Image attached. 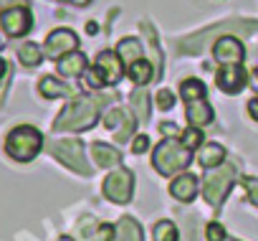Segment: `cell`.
Segmentation results:
<instances>
[{
  "instance_id": "cell-32",
  "label": "cell",
  "mask_w": 258,
  "mask_h": 241,
  "mask_svg": "<svg viewBox=\"0 0 258 241\" xmlns=\"http://www.w3.org/2000/svg\"><path fill=\"white\" fill-rule=\"evenodd\" d=\"M58 241H74V238H71V236H61Z\"/></svg>"
},
{
  "instance_id": "cell-23",
  "label": "cell",
  "mask_w": 258,
  "mask_h": 241,
  "mask_svg": "<svg viewBox=\"0 0 258 241\" xmlns=\"http://www.w3.org/2000/svg\"><path fill=\"white\" fill-rule=\"evenodd\" d=\"M18 59L26 64V66H38L41 64V49L36 43H23L18 49Z\"/></svg>"
},
{
  "instance_id": "cell-28",
  "label": "cell",
  "mask_w": 258,
  "mask_h": 241,
  "mask_svg": "<svg viewBox=\"0 0 258 241\" xmlns=\"http://www.w3.org/2000/svg\"><path fill=\"white\" fill-rule=\"evenodd\" d=\"M205 236H208V241H225V228L220 226V223H208V228H205Z\"/></svg>"
},
{
  "instance_id": "cell-5",
  "label": "cell",
  "mask_w": 258,
  "mask_h": 241,
  "mask_svg": "<svg viewBox=\"0 0 258 241\" xmlns=\"http://www.w3.org/2000/svg\"><path fill=\"white\" fill-rule=\"evenodd\" d=\"M104 196L116 203V206H124L132 201V193H135V175L132 170H126V168H116L114 173H109L104 178V185H101Z\"/></svg>"
},
{
  "instance_id": "cell-31",
  "label": "cell",
  "mask_w": 258,
  "mask_h": 241,
  "mask_svg": "<svg viewBox=\"0 0 258 241\" xmlns=\"http://www.w3.org/2000/svg\"><path fill=\"white\" fill-rule=\"evenodd\" d=\"M3 74H6V61L0 59V79H3Z\"/></svg>"
},
{
  "instance_id": "cell-15",
  "label": "cell",
  "mask_w": 258,
  "mask_h": 241,
  "mask_svg": "<svg viewBox=\"0 0 258 241\" xmlns=\"http://www.w3.org/2000/svg\"><path fill=\"white\" fill-rule=\"evenodd\" d=\"M111 241H142V226H140L135 218L124 216V218L114 226Z\"/></svg>"
},
{
  "instance_id": "cell-17",
  "label": "cell",
  "mask_w": 258,
  "mask_h": 241,
  "mask_svg": "<svg viewBox=\"0 0 258 241\" xmlns=\"http://www.w3.org/2000/svg\"><path fill=\"white\" fill-rule=\"evenodd\" d=\"M91 155H94L99 168H109V165L121 163V153L114 145H106V142H94L91 145Z\"/></svg>"
},
{
  "instance_id": "cell-26",
  "label": "cell",
  "mask_w": 258,
  "mask_h": 241,
  "mask_svg": "<svg viewBox=\"0 0 258 241\" xmlns=\"http://www.w3.org/2000/svg\"><path fill=\"white\" fill-rule=\"evenodd\" d=\"M243 188L248 193V201L258 208V178H243Z\"/></svg>"
},
{
  "instance_id": "cell-29",
  "label": "cell",
  "mask_w": 258,
  "mask_h": 241,
  "mask_svg": "<svg viewBox=\"0 0 258 241\" xmlns=\"http://www.w3.org/2000/svg\"><path fill=\"white\" fill-rule=\"evenodd\" d=\"M147 150H150V137H147V135L135 137V142H132V153H135V155H142V153H147Z\"/></svg>"
},
{
  "instance_id": "cell-20",
  "label": "cell",
  "mask_w": 258,
  "mask_h": 241,
  "mask_svg": "<svg viewBox=\"0 0 258 241\" xmlns=\"http://www.w3.org/2000/svg\"><path fill=\"white\" fill-rule=\"evenodd\" d=\"M38 91H41L46 99H56V97H69V94H71V89H69L66 84H61L58 79H53V76H43V79L38 81Z\"/></svg>"
},
{
  "instance_id": "cell-2",
  "label": "cell",
  "mask_w": 258,
  "mask_h": 241,
  "mask_svg": "<svg viewBox=\"0 0 258 241\" xmlns=\"http://www.w3.org/2000/svg\"><path fill=\"white\" fill-rule=\"evenodd\" d=\"M180 97L185 99V117L190 127H205L213 122V107L205 99V84L198 79H185L180 84Z\"/></svg>"
},
{
  "instance_id": "cell-12",
  "label": "cell",
  "mask_w": 258,
  "mask_h": 241,
  "mask_svg": "<svg viewBox=\"0 0 258 241\" xmlns=\"http://www.w3.org/2000/svg\"><path fill=\"white\" fill-rule=\"evenodd\" d=\"M121 59H119V54H114V51H101L99 56H96V69H99V74L104 76V81H106V86H111V84H119L121 81Z\"/></svg>"
},
{
  "instance_id": "cell-34",
  "label": "cell",
  "mask_w": 258,
  "mask_h": 241,
  "mask_svg": "<svg viewBox=\"0 0 258 241\" xmlns=\"http://www.w3.org/2000/svg\"><path fill=\"white\" fill-rule=\"evenodd\" d=\"M0 3H6V0H0Z\"/></svg>"
},
{
  "instance_id": "cell-25",
  "label": "cell",
  "mask_w": 258,
  "mask_h": 241,
  "mask_svg": "<svg viewBox=\"0 0 258 241\" xmlns=\"http://www.w3.org/2000/svg\"><path fill=\"white\" fill-rule=\"evenodd\" d=\"M182 142H185L190 150H195V148L200 150V142H205L200 127H190V130H185V132H182Z\"/></svg>"
},
{
  "instance_id": "cell-3",
  "label": "cell",
  "mask_w": 258,
  "mask_h": 241,
  "mask_svg": "<svg viewBox=\"0 0 258 241\" xmlns=\"http://www.w3.org/2000/svg\"><path fill=\"white\" fill-rule=\"evenodd\" d=\"M192 163V150L180 140H162L152 153V165L160 175H175Z\"/></svg>"
},
{
  "instance_id": "cell-11",
  "label": "cell",
  "mask_w": 258,
  "mask_h": 241,
  "mask_svg": "<svg viewBox=\"0 0 258 241\" xmlns=\"http://www.w3.org/2000/svg\"><path fill=\"white\" fill-rule=\"evenodd\" d=\"M245 84H248V76H245L243 64L240 66H223L218 71V89L225 94H238L245 89Z\"/></svg>"
},
{
  "instance_id": "cell-8",
  "label": "cell",
  "mask_w": 258,
  "mask_h": 241,
  "mask_svg": "<svg viewBox=\"0 0 258 241\" xmlns=\"http://www.w3.org/2000/svg\"><path fill=\"white\" fill-rule=\"evenodd\" d=\"M213 56L223 66H240L243 56H245V49H243V43L235 36H220L213 43Z\"/></svg>"
},
{
  "instance_id": "cell-18",
  "label": "cell",
  "mask_w": 258,
  "mask_h": 241,
  "mask_svg": "<svg viewBox=\"0 0 258 241\" xmlns=\"http://www.w3.org/2000/svg\"><path fill=\"white\" fill-rule=\"evenodd\" d=\"M225 160V150L215 142H203L200 150H198V163L203 168H215V165H223Z\"/></svg>"
},
{
  "instance_id": "cell-24",
  "label": "cell",
  "mask_w": 258,
  "mask_h": 241,
  "mask_svg": "<svg viewBox=\"0 0 258 241\" xmlns=\"http://www.w3.org/2000/svg\"><path fill=\"white\" fill-rule=\"evenodd\" d=\"M147 91L145 89H137L135 94H132V107L137 109V117H140V122H145V119L150 117V107H147Z\"/></svg>"
},
{
  "instance_id": "cell-6",
  "label": "cell",
  "mask_w": 258,
  "mask_h": 241,
  "mask_svg": "<svg viewBox=\"0 0 258 241\" xmlns=\"http://www.w3.org/2000/svg\"><path fill=\"white\" fill-rule=\"evenodd\" d=\"M235 165H220V170L210 173L205 180H203V196L210 206H220L225 193L230 190L233 180H235Z\"/></svg>"
},
{
  "instance_id": "cell-1",
  "label": "cell",
  "mask_w": 258,
  "mask_h": 241,
  "mask_svg": "<svg viewBox=\"0 0 258 241\" xmlns=\"http://www.w3.org/2000/svg\"><path fill=\"white\" fill-rule=\"evenodd\" d=\"M106 99L101 97H76L74 102H69L63 107V112L58 114V119L53 122V130L56 132H63V130H71V132H81V130H89L96 117L101 112Z\"/></svg>"
},
{
  "instance_id": "cell-14",
  "label": "cell",
  "mask_w": 258,
  "mask_h": 241,
  "mask_svg": "<svg viewBox=\"0 0 258 241\" xmlns=\"http://www.w3.org/2000/svg\"><path fill=\"white\" fill-rule=\"evenodd\" d=\"M121 125V130L116 132V137L119 140H126L129 135H132V127H135V117L129 114L126 109H119V107H114L111 112H106V117H104V127H109V130H116Z\"/></svg>"
},
{
  "instance_id": "cell-22",
  "label": "cell",
  "mask_w": 258,
  "mask_h": 241,
  "mask_svg": "<svg viewBox=\"0 0 258 241\" xmlns=\"http://www.w3.org/2000/svg\"><path fill=\"white\" fill-rule=\"evenodd\" d=\"M155 241H177V226L172 221H157L155 223Z\"/></svg>"
},
{
  "instance_id": "cell-27",
  "label": "cell",
  "mask_w": 258,
  "mask_h": 241,
  "mask_svg": "<svg viewBox=\"0 0 258 241\" xmlns=\"http://www.w3.org/2000/svg\"><path fill=\"white\" fill-rule=\"evenodd\" d=\"M155 99H157V107H160V109H172V107H175V94H172L170 89H160Z\"/></svg>"
},
{
  "instance_id": "cell-10",
  "label": "cell",
  "mask_w": 258,
  "mask_h": 241,
  "mask_svg": "<svg viewBox=\"0 0 258 241\" xmlns=\"http://www.w3.org/2000/svg\"><path fill=\"white\" fill-rule=\"evenodd\" d=\"M79 46V38L71 28H56L48 38H46V54L51 59H63L66 54L76 51Z\"/></svg>"
},
{
  "instance_id": "cell-13",
  "label": "cell",
  "mask_w": 258,
  "mask_h": 241,
  "mask_svg": "<svg viewBox=\"0 0 258 241\" xmlns=\"http://www.w3.org/2000/svg\"><path fill=\"white\" fill-rule=\"evenodd\" d=\"M198 190H200V180H198L192 173H182V175H177V178L170 183V193H172V198H177L180 203L195 201Z\"/></svg>"
},
{
  "instance_id": "cell-16",
  "label": "cell",
  "mask_w": 258,
  "mask_h": 241,
  "mask_svg": "<svg viewBox=\"0 0 258 241\" xmlns=\"http://www.w3.org/2000/svg\"><path fill=\"white\" fill-rule=\"evenodd\" d=\"M86 71V56L79 51L66 54L63 59H58V74L61 76H79Z\"/></svg>"
},
{
  "instance_id": "cell-21",
  "label": "cell",
  "mask_w": 258,
  "mask_h": 241,
  "mask_svg": "<svg viewBox=\"0 0 258 241\" xmlns=\"http://www.w3.org/2000/svg\"><path fill=\"white\" fill-rule=\"evenodd\" d=\"M129 79H132L137 86H145V84L152 79V64L145 61V59L135 61L132 66H129Z\"/></svg>"
},
{
  "instance_id": "cell-7",
  "label": "cell",
  "mask_w": 258,
  "mask_h": 241,
  "mask_svg": "<svg viewBox=\"0 0 258 241\" xmlns=\"http://www.w3.org/2000/svg\"><path fill=\"white\" fill-rule=\"evenodd\" d=\"M51 153L58 163H63L66 168L76 170L79 175H91V168L86 165V158H84V148L79 140H58L51 145Z\"/></svg>"
},
{
  "instance_id": "cell-33",
  "label": "cell",
  "mask_w": 258,
  "mask_h": 241,
  "mask_svg": "<svg viewBox=\"0 0 258 241\" xmlns=\"http://www.w3.org/2000/svg\"><path fill=\"white\" fill-rule=\"evenodd\" d=\"M253 74H255V79H258V66H255V71H253Z\"/></svg>"
},
{
  "instance_id": "cell-4",
  "label": "cell",
  "mask_w": 258,
  "mask_h": 241,
  "mask_svg": "<svg viewBox=\"0 0 258 241\" xmlns=\"http://www.w3.org/2000/svg\"><path fill=\"white\" fill-rule=\"evenodd\" d=\"M41 148H43V137H41V132H38L36 127H31V125L16 127V130L8 135V140H6V153H8L13 160H18V163L33 160V158L41 153Z\"/></svg>"
},
{
  "instance_id": "cell-9",
  "label": "cell",
  "mask_w": 258,
  "mask_h": 241,
  "mask_svg": "<svg viewBox=\"0 0 258 241\" xmlns=\"http://www.w3.org/2000/svg\"><path fill=\"white\" fill-rule=\"evenodd\" d=\"M0 23H3V31L11 36V38H18V36H26L33 26L31 21V13L23 8V6H16V8H8L3 16H0Z\"/></svg>"
},
{
  "instance_id": "cell-30",
  "label": "cell",
  "mask_w": 258,
  "mask_h": 241,
  "mask_svg": "<svg viewBox=\"0 0 258 241\" xmlns=\"http://www.w3.org/2000/svg\"><path fill=\"white\" fill-rule=\"evenodd\" d=\"M248 114L255 119V122H258V97H253L250 102H248Z\"/></svg>"
},
{
  "instance_id": "cell-19",
  "label": "cell",
  "mask_w": 258,
  "mask_h": 241,
  "mask_svg": "<svg viewBox=\"0 0 258 241\" xmlns=\"http://www.w3.org/2000/svg\"><path fill=\"white\" fill-rule=\"evenodd\" d=\"M116 54H119V59H121L126 66H132L135 61L142 59V43H140L137 38H121L119 46H116Z\"/></svg>"
}]
</instances>
